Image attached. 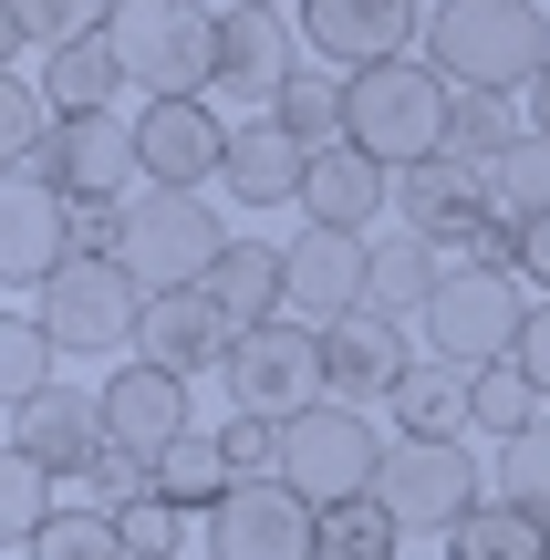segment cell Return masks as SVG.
Masks as SVG:
<instances>
[{
	"instance_id": "1",
	"label": "cell",
	"mask_w": 550,
	"mask_h": 560,
	"mask_svg": "<svg viewBox=\"0 0 550 560\" xmlns=\"http://www.w3.org/2000/svg\"><path fill=\"white\" fill-rule=\"evenodd\" d=\"M426 62L457 94H530L550 73V21H540V0H436Z\"/></svg>"
},
{
	"instance_id": "2",
	"label": "cell",
	"mask_w": 550,
	"mask_h": 560,
	"mask_svg": "<svg viewBox=\"0 0 550 560\" xmlns=\"http://www.w3.org/2000/svg\"><path fill=\"white\" fill-rule=\"evenodd\" d=\"M447 115H457V83L436 73L426 52L343 73V145H364V156L395 166V177L426 166V156H447Z\"/></svg>"
},
{
	"instance_id": "3",
	"label": "cell",
	"mask_w": 550,
	"mask_h": 560,
	"mask_svg": "<svg viewBox=\"0 0 550 560\" xmlns=\"http://www.w3.org/2000/svg\"><path fill=\"white\" fill-rule=\"evenodd\" d=\"M239 240V229H219V208H208V187H136L125 198V249L115 260L136 270V291H208V270H219V249Z\"/></svg>"
},
{
	"instance_id": "4",
	"label": "cell",
	"mask_w": 550,
	"mask_h": 560,
	"mask_svg": "<svg viewBox=\"0 0 550 560\" xmlns=\"http://www.w3.org/2000/svg\"><path fill=\"white\" fill-rule=\"evenodd\" d=\"M104 42H115L125 83L145 104H177L198 83H219V21H208V0H125Z\"/></svg>"
},
{
	"instance_id": "5",
	"label": "cell",
	"mask_w": 550,
	"mask_h": 560,
	"mask_svg": "<svg viewBox=\"0 0 550 560\" xmlns=\"http://www.w3.org/2000/svg\"><path fill=\"white\" fill-rule=\"evenodd\" d=\"M219 374H229V405H239V416H270V425H291V416H312V405H332L323 322H302V312L249 322V332H239V353H229Z\"/></svg>"
},
{
	"instance_id": "6",
	"label": "cell",
	"mask_w": 550,
	"mask_h": 560,
	"mask_svg": "<svg viewBox=\"0 0 550 560\" xmlns=\"http://www.w3.org/2000/svg\"><path fill=\"white\" fill-rule=\"evenodd\" d=\"M385 457H395V436H374L364 405H312V416L281 425V478L302 488L312 509L374 499V488H385Z\"/></svg>"
},
{
	"instance_id": "7",
	"label": "cell",
	"mask_w": 550,
	"mask_h": 560,
	"mask_svg": "<svg viewBox=\"0 0 550 560\" xmlns=\"http://www.w3.org/2000/svg\"><path fill=\"white\" fill-rule=\"evenodd\" d=\"M540 301L519 291V270H447V291L426 301V353L457 363V374H489V363H519Z\"/></svg>"
},
{
	"instance_id": "8",
	"label": "cell",
	"mask_w": 550,
	"mask_h": 560,
	"mask_svg": "<svg viewBox=\"0 0 550 560\" xmlns=\"http://www.w3.org/2000/svg\"><path fill=\"white\" fill-rule=\"evenodd\" d=\"M42 322H52L62 353H125L136 322H145V291H136L125 260H83V249H73V260L42 280Z\"/></svg>"
},
{
	"instance_id": "9",
	"label": "cell",
	"mask_w": 550,
	"mask_h": 560,
	"mask_svg": "<svg viewBox=\"0 0 550 560\" xmlns=\"http://www.w3.org/2000/svg\"><path fill=\"white\" fill-rule=\"evenodd\" d=\"M208 560H323V509L291 478H239L208 509Z\"/></svg>"
},
{
	"instance_id": "10",
	"label": "cell",
	"mask_w": 550,
	"mask_h": 560,
	"mask_svg": "<svg viewBox=\"0 0 550 560\" xmlns=\"http://www.w3.org/2000/svg\"><path fill=\"white\" fill-rule=\"evenodd\" d=\"M489 488H499V478H478V457H468L457 436H395L385 488H374V499H385L406 529H436V540H447V529L468 520V509L489 499Z\"/></svg>"
},
{
	"instance_id": "11",
	"label": "cell",
	"mask_w": 550,
	"mask_h": 560,
	"mask_svg": "<svg viewBox=\"0 0 550 560\" xmlns=\"http://www.w3.org/2000/svg\"><path fill=\"white\" fill-rule=\"evenodd\" d=\"M426 21V0H302V52H323L332 73H374V62H406Z\"/></svg>"
},
{
	"instance_id": "12",
	"label": "cell",
	"mask_w": 550,
	"mask_h": 560,
	"mask_svg": "<svg viewBox=\"0 0 550 560\" xmlns=\"http://www.w3.org/2000/svg\"><path fill=\"white\" fill-rule=\"evenodd\" d=\"M229 136H239V125H219L198 94L136 104V177H145V187H208V177L229 166Z\"/></svg>"
},
{
	"instance_id": "13",
	"label": "cell",
	"mask_w": 550,
	"mask_h": 560,
	"mask_svg": "<svg viewBox=\"0 0 550 560\" xmlns=\"http://www.w3.org/2000/svg\"><path fill=\"white\" fill-rule=\"evenodd\" d=\"M32 177L62 187L73 208L125 198V177H136V125H125V115H52V145H42Z\"/></svg>"
},
{
	"instance_id": "14",
	"label": "cell",
	"mask_w": 550,
	"mask_h": 560,
	"mask_svg": "<svg viewBox=\"0 0 550 560\" xmlns=\"http://www.w3.org/2000/svg\"><path fill=\"white\" fill-rule=\"evenodd\" d=\"M62 260H73V198L42 177H11L0 187V280L11 291H42Z\"/></svg>"
},
{
	"instance_id": "15",
	"label": "cell",
	"mask_w": 550,
	"mask_h": 560,
	"mask_svg": "<svg viewBox=\"0 0 550 560\" xmlns=\"http://www.w3.org/2000/svg\"><path fill=\"white\" fill-rule=\"evenodd\" d=\"M104 425H115V446H136V457H166V446H187L198 425H187V374H166V363H115L104 374Z\"/></svg>"
},
{
	"instance_id": "16",
	"label": "cell",
	"mask_w": 550,
	"mask_h": 560,
	"mask_svg": "<svg viewBox=\"0 0 550 560\" xmlns=\"http://www.w3.org/2000/svg\"><path fill=\"white\" fill-rule=\"evenodd\" d=\"M374 291V240H343V229H302L291 240V312L302 322H353Z\"/></svg>"
},
{
	"instance_id": "17",
	"label": "cell",
	"mask_w": 550,
	"mask_h": 560,
	"mask_svg": "<svg viewBox=\"0 0 550 560\" xmlns=\"http://www.w3.org/2000/svg\"><path fill=\"white\" fill-rule=\"evenodd\" d=\"M323 353H332V405H385L395 384L416 374V342H406V322L395 312H353V322H332L323 332Z\"/></svg>"
},
{
	"instance_id": "18",
	"label": "cell",
	"mask_w": 550,
	"mask_h": 560,
	"mask_svg": "<svg viewBox=\"0 0 550 560\" xmlns=\"http://www.w3.org/2000/svg\"><path fill=\"white\" fill-rule=\"evenodd\" d=\"M136 353L166 363V374H208V363L239 353V322H229L208 291H156V301H145V322H136Z\"/></svg>"
},
{
	"instance_id": "19",
	"label": "cell",
	"mask_w": 550,
	"mask_h": 560,
	"mask_svg": "<svg viewBox=\"0 0 550 560\" xmlns=\"http://www.w3.org/2000/svg\"><path fill=\"white\" fill-rule=\"evenodd\" d=\"M395 208V166H374L364 145H323L302 177V229H343V240H364L374 219Z\"/></svg>"
},
{
	"instance_id": "20",
	"label": "cell",
	"mask_w": 550,
	"mask_h": 560,
	"mask_svg": "<svg viewBox=\"0 0 550 560\" xmlns=\"http://www.w3.org/2000/svg\"><path fill=\"white\" fill-rule=\"evenodd\" d=\"M11 446H32L52 478H83V467L115 446V425H104V395H73V384H52V395H32L11 416Z\"/></svg>"
},
{
	"instance_id": "21",
	"label": "cell",
	"mask_w": 550,
	"mask_h": 560,
	"mask_svg": "<svg viewBox=\"0 0 550 560\" xmlns=\"http://www.w3.org/2000/svg\"><path fill=\"white\" fill-rule=\"evenodd\" d=\"M302 177H312V145L291 136L281 115H260V125H239V136H229L219 187H229L239 208H291V198H302Z\"/></svg>"
},
{
	"instance_id": "22",
	"label": "cell",
	"mask_w": 550,
	"mask_h": 560,
	"mask_svg": "<svg viewBox=\"0 0 550 560\" xmlns=\"http://www.w3.org/2000/svg\"><path fill=\"white\" fill-rule=\"evenodd\" d=\"M302 73L291 62V21L281 11H219V83L249 104H281V83Z\"/></svg>"
},
{
	"instance_id": "23",
	"label": "cell",
	"mask_w": 550,
	"mask_h": 560,
	"mask_svg": "<svg viewBox=\"0 0 550 560\" xmlns=\"http://www.w3.org/2000/svg\"><path fill=\"white\" fill-rule=\"evenodd\" d=\"M208 301H219L229 322H281L291 312V240H229L219 270H208Z\"/></svg>"
},
{
	"instance_id": "24",
	"label": "cell",
	"mask_w": 550,
	"mask_h": 560,
	"mask_svg": "<svg viewBox=\"0 0 550 560\" xmlns=\"http://www.w3.org/2000/svg\"><path fill=\"white\" fill-rule=\"evenodd\" d=\"M468 208H489V177H478V166H457V156H426V166H406V177H395V219H406L416 240H447Z\"/></svg>"
},
{
	"instance_id": "25",
	"label": "cell",
	"mask_w": 550,
	"mask_h": 560,
	"mask_svg": "<svg viewBox=\"0 0 550 560\" xmlns=\"http://www.w3.org/2000/svg\"><path fill=\"white\" fill-rule=\"evenodd\" d=\"M468 395H478V374H457V363L426 353V363H416V374L385 395V405H395V436H457V425H478Z\"/></svg>"
},
{
	"instance_id": "26",
	"label": "cell",
	"mask_w": 550,
	"mask_h": 560,
	"mask_svg": "<svg viewBox=\"0 0 550 560\" xmlns=\"http://www.w3.org/2000/svg\"><path fill=\"white\" fill-rule=\"evenodd\" d=\"M42 94H52V115H115V94H125V62H115V42H62V52H42Z\"/></svg>"
},
{
	"instance_id": "27",
	"label": "cell",
	"mask_w": 550,
	"mask_h": 560,
	"mask_svg": "<svg viewBox=\"0 0 550 560\" xmlns=\"http://www.w3.org/2000/svg\"><path fill=\"white\" fill-rule=\"evenodd\" d=\"M447 560H550V520H530L519 499H499V488H489V499L447 529Z\"/></svg>"
},
{
	"instance_id": "28",
	"label": "cell",
	"mask_w": 550,
	"mask_h": 560,
	"mask_svg": "<svg viewBox=\"0 0 550 560\" xmlns=\"http://www.w3.org/2000/svg\"><path fill=\"white\" fill-rule=\"evenodd\" d=\"M447 291V249L436 240H374V312H395V322H426V301Z\"/></svg>"
},
{
	"instance_id": "29",
	"label": "cell",
	"mask_w": 550,
	"mask_h": 560,
	"mask_svg": "<svg viewBox=\"0 0 550 560\" xmlns=\"http://www.w3.org/2000/svg\"><path fill=\"white\" fill-rule=\"evenodd\" d=\"M115 11L125 0H0V32H11V52H62V42H94V32H115Z\"/></svg>"
},
{
	"instance_id": "30",
	"label": "cell",
	"mask_w": 550,
	"mask_h": 560,
	"mask_svg": "<svg viewBox=\"0 0 550 560\" xmlns=\"http://www.w3.org/2000/svg\"><path fill=\"white\" fill-rule=\"evenodd\" d=\"M52 353H62V342H52L42 312H0V395H11V416L32 395H52Z\"/></svg>"
},
{
	"instance_id": "31",
	"label": "cell",
	"mask_w": 550,
	"mask_h": 560,
	"mask_svg": "<svg viewBox=\"0 0 550 560\" xmlns=\"http://www.w3.org/2000/svg\"><path fill=\"white\" fill-rule=\"evenodd\" d=\"M52 520H62V509H52V467H42L32 446H11V457H0V540L32 550Z\"/></svg>"
},
{
	"instance_id": "32",
	"label": "cell",
	"mask_w": 550,
	"mask_h": 560,
	"mask_svg": "<svg viewBox=\"0 0 550 560\" xmlns=\"http://www.w3.org/2000/svg\"><path fill=\"white\" fill-rule=\"evenodd\" d=\"M519 136H530V125L510 115V94H457V115H447V156H457V166H478V177H489V166L510 156Z\"/></svg>"
},
{
	"instance_id": "33",
	"label": "cell",
	"mask_w": 550,
	"mask_h": 560,
	"mask_svg": "<svg viewBox=\"0 0 550 560\" xmlns=\"http://www.w3.org/2000/svg\"><path fill=\"white\" fill-rule=\"evenodd\" d=\"M447 270H519V249H530V229L510 219V208H468V219L447 229Z\"/></svg>"
},
{
	"instance_id": "34",
	"label": "cell",
	"mask_w": 550,
	"mask_h": 560,
	"mask_svg": "<svg viewBox=\"0 0 550 560\" xmlns=\"http://www.w3.org/2000/svg\"><path fill=\"white\" fill-rule=\"evenodd\" d=\"M229 457H219V436H187V446H166L156 457V499H177V509H219L229 499Z\"/></svg>"
},
{
	"instance_id": "35",
	"label": "cell",
	"mask_w": 550,
	"mask_h": 560,
	"mask_svg": "<svg viewBox=\"0 0 550 560\" xmlns=\"http://www.w3.org/2000/svg\"><path fill=\"white\" fill-rule=\"evenodd\" d=\"M489 208H510L519 229H530V219H550V136H519L510 156L489 166Z\"/></svg>"
},
{
	"instance_id": "36",
	"label": "cell",
	"mask_w": 550,
	"mask_h": 560,
	"mask_svg": "<svg viewBox=\"0 0 550 560\" xmlns=\"http://www.w3.org/2000/svg\"><path fill=\"white\" fill-rule=\"evenodd\" d=\"M406 520L385 499H353V509H323V560H395Z\"/></svg>"
},
{
	"instance_id": "37",
	"label": "cell",
	"mask_w": 550,
	"mask_h": 560,
	"mask_svg": "<svg viewBox=\"0 0 550 560\" xmlns=\"http://www.w3.org/2000/svg\"><path fill=\"white\" fill-rule=\"evenodd\" d=\"M270 115H281L291 136H302L312 156H323V145H343V83H332V73H291Z\"/></svg>"
},
{
	"instance_id": "38",
	"label": "cell",
	"mask_w": 550,
	"mask_h": 560,
	"mask_svg": "<svg viewBox=\"0 0 550 560\" xmlns=\"http://www.w3.org/2000/svg\"><path fill=\"white\" fill-rule=\"evenodd\" d=\"M52 94H32V73H0V156H11V177H32L42 145H52V115H42Z\"/></svg>"
},
{
	"instance_id": "39",
	"label": "cell",
	"mask_w": 550,
	"mask_h": 560,
	"mask_svg": "<svg viewBox=\"0 0 550 560\" xmlns=\"http://www.w3.org/2000/svg\"><path fill=\"white\" fill-rule=\"evenodd\" d=\"M468 405H478V425H489V436L510 446V436H530V425H540V405H550V395H540L530 374H519V363H489Z\"/></svg>"
},
{
	"instance_id": "40",
	"label": "cell",
	"mask_w": 550,
	"mask_h": 560,
	"mask_svg": "<svg viewBox=\"0 0 550 560\" xmlns=\"http://www.w3.org/2000/svg\"><path fill=\"white\" fill-rule=\"evenodd\" d=\"M21 560H136V550H125V529L104 520V509H62V520L42 529Z\"/></svg>"
},
{
	"instance_id": "41",
	"label": "cell",
	"mask_w": 550,
	"mask_h": 560,
	"mask_svg": "<svg viewBox=\"0 0 550 560\" xmlns=\"http://www.w3.org/2000/svg\"><path fill=\"white\" fill-rule=\"evenodd\" d=\"M499 499H519L530 520H550V416L530 425V436L499 446Z\"/></svg>"
},
{
	"instance_id": "42",
	"label": "cell",
	"mask_w": 550,
	"mask_h": 560,
	"mask_svg": "<svg viewBox=\"0 0 550 560\" xmlns=\"http://www.w3.org/2000/svg\"><path fill=\"white\" fill-rule=\"evenodd\" d=\"M115 529H125V550H136V560H187V509L156 499V488H145L136 509H115Z\"/></svg>"
},
{
	"instance_id": "43",
	"label": "cell",
	"mask_w": 550,
	"mask_h": 560,
	"mask_svg": "<svg viewBox=\"0 0 550 560\" xmlns=\"http://www.w3.org/2000/svg\"><path fill=\"white\" fill-rule=\"evenodd\" d=\"M219 457H229V478H281V425H270V416H229L219 425Z\"/></svg>"
},
{
	"instance_id": "44",
	"label": "cell",
	"mask_w": 550,
	"mask_h": 560,
	"mask_svg": "<svg viewBox=\"0 0 550 560\" xmlns=\"http://www.w3.org/2000/svg\"><path fill=\"white\" fill-rule=\"evenodd\" d=\"M519 374H530V384H540V395H550V301H540V312H530V342H519Z\"/></svg>"
},
{
	"instance_id": "45",
	"label": "cell",
	"mask_w": 550,
	"mask_h": 560,
	"mask_svg": "<svg viewBox=\"0 0 550 560\" xmlns=\"http://www.w3.org/2000/svg\"><path fill=\"white\" fill-rule=\"evenodd\" d=\"M519 280H540V301H550V219H530V249H519Z\"/></svg>"
},
{
	"instance_id": "46",
	"label": "cell",
	"mask_w": 550,
	"mask_h": 560,
	"mask_svg": "<svg viewBox=\"0 0 550 560\" xmlns=\"http://www.w3.org/2000/svg\"><path fill=\"white\" fill-rule=\"evenodd\" d=\"M530 136H550V73L530 83Z\"/></svg>"
},
{
	"instance_id": "47",
	"label": "cell",
	"mask_w": 550,
	"mask_h": 560,
	"mask_svg": "<svg viewBox=\"0 0 550 560\" xmlns=\"http://www.w3.org/2000/svg\"><path fill=\"white\" fill-rule=\"evenodd\" d=\"M229 11H281V0H229Z\"/></svg>"
}]
</instances>
